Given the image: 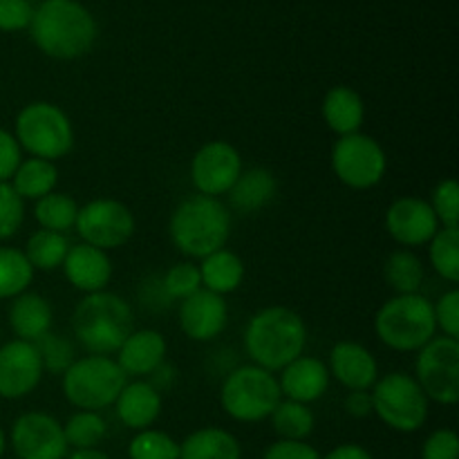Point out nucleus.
<instances>
[{
	"label": "nucleus",
	"instance_id": "47",
	"mask_svg": "<svg viewBox=\"0 0 459 459\" xmlns=\"http://www.w3.org/2000/svg\"><path fill=\"white\" fill-rule=\"evenodd\" d=\"M323 459H372V455L361 444H341V446L332 448Z\"/></svg>",
	"mask_w": 459,
	"mask_h": 459
},
{
	"label": "nucleus",
	"instance_id": "29",
	"mask_svg": "<svg viewBox=\"0 0 459 459\" xmlns=\"http://www.w3.org/2000/svg\"><path fill=\"white\" fill-rule=\"evenodd\" d=\"M72 242L65 233H54L39 229L27 238V245L22 249L25 258L30 260L34 272H56L63 267L67 251H70Z\"/></svg>",
	"mask_w": 459,
	"mask_h": 459
},
{
	"label": "nucleus",
	"instance_id": "19",
	"mask_svg": "<svg viewBox=\"0 0 459 459\" xmlns=\"http://www.w3.org/2000/svg\"><path fill=\"white\" fill-rule=\"evenodd\" d=\"M61 269L67 282L85 296L106 291L112 281V260L108 251L90 247L85 242L70 247Z\"/></svg>",
	"mask_w": 459,
	"mask_h": 459
},
{
	"label": "nucleus",
	"instance_id": "22",
	"mask_svg": "<svg viewBox=\"0 0 459 459\" xmlns=\"http://www.w3.org/2000/svg\"><path fill=\"white\" fill-rule=\"evenodd\" d=\"M112 406H115V412L121 424L139 433V430L151 429L160 420L164 399H161L160 390L152 388L148 381L137 379L124 385V390H121Z\"/></svg>",
	"mask_w": 459,
	"mask_h": 459
},
{
	"label": "nucleus",
	"instance_id": "39",
	"mask_svg": "<svg viewBox=\"0 0 459 459\" xmlns=\"http://www.w3.org/2000/svg\"><path fill=\"white\" fill-rule=\"evenodd\" d=\"M429 204L437 218L439 227H459V186L455 179H442L433 188V197H430Z\"/></svg>",
	"mask_w": 459,
	"mask_h": 459
},
{
	"label": "nucleus",
	"instance_id": "17",
	"mask_svg": "<svg viewBox=\"0 0 459 459\" xmlns=\"http://www.w3.org/2000/svg\"><path fill=\"white\" fill-rule=\"evenodd\" d=\"M179 327L184 334L197 343H209L218 339L229 321V309L224 296L200 290L188 299L179 300Z\"/></svg>",
	"mask_w": 459,
	"mask_h": 459
},
{
	"label": "nucleus",
	"instance_id": "9",
	"mask_svg": "<svg viewBox=\"0 0 459 459\" xmlns=\"http://www.w3.org/2000/svg\"><path fill=\"white\" fill-rule=\"evenodd\" d=\"M372 412L397 433H417L429 420L430 402L406 372H388L372 385Z\"/></svg>",
	"mask_w": 459,
	"mask_h": 459
},
{
	"label": "nucleus",
	"instance_id": "16",
	"mask_svg": "<svg viewBox=\"0 0 459 459\" xmlns=\"http://www.w3.org/2000/svg\"><path fill=\"white\" fill-rule=\"evenodd\" d=\"M385 231L403 249L424 247L439 231V222L426 200L406 195L394 200L385 211Z\"/></svg>",
	"mask_w": 459,
	"mask_h": 459
},
{
	"label": "nucleus",
	"instance_id": "23",
	"mask_svg": "<svg viewBox=\"0 0 459 459\" xmlns=\"http://www.w3.org/2000/svg\"><path fill=\"white\" fill-rule=\"evenodd\" d=\"M7 316L9 327L16 334V339L27 341V343H36L40 336L52 332V303L36 291H25V294L16 296Z\"/></svg>",
	"mask_w": 459,
	"mask_h": 459
},
{
	"label": "nucleus",
	"instance_id": "8",
	"mask_svg": "<svg viewBox=\"0 0 459 459\" xmlns=\"http://www.w3.org/2000/svg\"><path fill=\"white\" fill-rule=\"evenodd\" d=\"M126 384L128 377L115 359L88 354L67 368L61 388L74 408L99 412L117 402Z\"/></svg>",
	"mask_w": 459,
	"mask_h": 459
},
{
	"label": "nucleus",
	"instance_id": "45",
	"mask_svg": "<svg viewBox=\"0 0 459 459\" xmlns=\"http://www.w3.org/2000/svg\"><path fill=\"white\" fill-rule=\"evenodd\" d=\"M263 459H323L321 453L307 442H287V439H278L272 446L264 451Z\"/></svg>",
	"mask_w": 459,
	"mask_h": 459
},
{
	"label": "nucleus",
	"instance_id": "33",
	"mask_svg": "<svg viewBox=\"0 0 459 459\" xmlns=\"http://www.w3.org/2000/svg\"><path fill=\"white\" fill-rule=\"evenodd\" d=\"M34 281V269L22 249L0 247V299H16L25 294Z\"/></svg>",
	"mask_w": 459,
	"mask_h": 459
},
{
	"label": "nucleus",
	"instance_id": "36",
	"mask_svg": "<svg viewBox=\"0 0 459 459\" xmlns=\"http://www.w3.org/2000/svg\"><path fill=\"white\" fill-rule=\"evenodd\" d=\"M130 459H179V442L155 429L139 430L128 444Z\"/></svg>",
	"mask_w": 459,
	"mask_h": 459
},
{
	"label": "nucleus",
	"instance_id": "46",
	"mask_svg": "<svg viewBox=\"0 0 459 459\" xmlns=\"http://www.w3.org/2000/svg\"><path fill=\"white\" fill-rule=\"evenodd\" d=\"M345 412L354 420H366L372 415V394L370 390H350L345 394Z\"/></svg>",
	"mask_w": 459,
	"mask_h": 459
},
{
	"label": "nucleus",
	"instance_id": "14",
	"mask_svg": "<svg viewBox=\"0 0 459 459\" xmlns=\"http://www.w3.org/2000/svg\"><path fill=\"white\" fill-rule=\"evenodd\" d=\"M9 439L18 459H65L70 453L61 421L40 411L22 412Z\"/></svg>",
	"mask_w": 459,
	"mask_h": 459
},
{
	"label": "nucleus",
	"instance_id": "10",
	"mask_svg": "<svg viewBox=\"0 0 459 459\" xmlns=\"http://www.w3.org/2000/svg\"><path fill=\"white\" fill-rule=\"evenodd\" d=\"M415 381L429 402L455 406L459 399V341L439 334L417 350Z\"/></svg>",
	"mask_w": 459,
	"mask_h": 459
},
{
	"label": "nucleus",
	"instance_id": "24",
	"mask_svg": "<svg viewBox=\"0 0 459 459\" xmlns=\"http://www.w3.org/2000/svg\"><path fill=\"white\" fill-rule=\"evenodd\" d=\"M321 112L327 128L339 137L361 133V126L366 121V103H363L361 94L350 85H334L327 90L321 103Z\"/></svg>",
	"mask_w": 459,
	"mask_h": 459
},
{
	"label": "nucleus",
	"instance_id": "6",
	"mask_svg": "<svg viewBox=\"0 0 459 459\" xmlns=\"http://www.w3.org/2000/svg\"><path fill=\"white\" fill-rule=\"evenodd\" d=\"M13 137L30 157L56 161L74 148V126L56 103L31 101L16 115Z\"/></svg>",
	"mask_w": 459,
	"mask_h": 459
},
{
	"label": "nucleus",
	"instance_id": "44",
	"mask_svg": "<svg viewBox=\"0 0 459 459\" xmlns=\"http://www.w3.org/2000/svg\"><path fill=\"white\" fill-rule=\"evenodd\" d=\"M22 151L16 137L9 130L0 128V182H12L13 173L21 166Z\"/></svg>",
	"mask_w": 459,
	"mask_h": 459
},
{
	"label": "nucleus",
	"instance_id": "3",
	"mask_svg": "<svg viewBox=\"0 0 459 459\" xmlns=\"http://www.w3.org/2000/svg\"><path fill=\"white\" fill-rule=\"evenodd\" d=\"M72 332L90 354L110 357L134 332V312L128 300L112 291L88 294L72 312Z\"/></svg>",
	"mask_w": 459,
	"mask_h": 459
},
{
	"label": "nucleus",
	"instance_id": "20",
	"mask_svg": "<svg viewBox=\"0 0 459 459\" xmlns=\"http://www.w3.org/2000/svg\"><path fill=\"white\" fill-rule=\"evenodd\" d=\"M330 381L332 377L327 370V363H323L316 357H305V354L287 363L278 377L282 399L307 403V406L312 402H318L327 393Z\"/></svg>",
	"mask_w": 459,
	"mask_h": 459
},
{
	"label": "nucleus",
	"instance_id": "42",
	"mask_svg": "<svg viewBox=\"0 0 459 459\" xmlns=\"http://www.w3.org/2000/svg\"><path fill=\"white\" fill-rule=\"evenodd\" d=\"M34 7L30 0H0V31L30 30Z\"/></svg>",
	"mask_w": 459,
	"mask_h": 459
},
{
	"label": "nucleus",
	"instance_id": "38",
	"mask_svg": "<svg viewBox=\"0 0 459 459\" xmlns=\"http://www.w3.org/2000/svg\"><path fill=\"white\" fill-rule=\"evenodd\" d=\"M161 287H164L166 296H169L170 300L188 299V296H193L195 291L202 290L200 267L193 264L191 260L173 264V267L164 273V278H161Z\"/></svg>",
	"mask_w": 459,
	"mask_h": 459
},
{
	"label": "nucleus",
	"instance_id": "41",
	"mask_svg": "<svg viewBox=\"0 0 459 459\" xmlns=\"http://www.w3.org/2000/svg\"><path fill=\"white\" fill-rule=\"evenodd\" d=\"M433 314H435V325L442 332V336L448 339H459V291L448 290L444 291L437 299V303H433Z\"/></svg>",
	"mask_w": 459,
	"mask_h": 459
},
{
	"label": "nucleus",
	"instance_id": "49",
	"mask_svg": "<svg viewBox=\"0 0 459 459\" xmlns=\"http://www.w3.org/2000/svg\"><path fill=\"white\" fill-rule=\"evenodd\" d=\"M65 459H110L103 451L99 448H85V451H74V453H67Z\"/></svg>",
	"mask_w": 459,
	"mask_h": 459
},
{
	"label": "nucleus",
	"instance_id": "11",
	"mask_svg": "<svg viewBox=\"0 0 459 459\" xmlns=\"http://www.w3.org/2000/svg\"><path fill=\"white\" fill-rule=\"evenodd\" d=\"M332 170L348 188L368 191L384 179L388 157L384 146L370 134H345L332 148Z\"/></svg>",
	"mask_w": 459,
	"mask_h": 459
},
{
	"label": "nucleus",
	"instance_id": "2",
	"mask_svg": "<svg viewBox=\"0 0 459 459\" xmlns=\"http://www.w3.org/2000/svg\"><path fill=\"white\" fill-rule=\"evenodd\" d=\"M307 345V327L299 312L272 305L249 318L245 330V350L251 363L263 370L281 372L299 359Z\"/></svg>",
	"mask_w": 459,
	"mask_h": 459
},
{
	"label": "nucleus",
	"instance_id": "30",
	"mask_svg": "<svg viewBox=\"0 0 459 459\" xmlns=\"http://www.w3.org/2000/svg\"><path fill=\"white\" fill-rule=\"evenodd\" d=\"M273 426V433L287 442H305L316 429V415L307 403L281 399L273 412L269 415Z\"/></svg>",
	"mask_w": 459,
	"mask_h": 459
},
{
	"label": "nucleus",
	"instance_id": "18",
	"mask_svg": "<svg viewBox=\"0 0 459 459\" xmlns=\"http://www.w3.org/2000/svg\"><path fill=\"white\" fill-rule=\"evenodd\" d=\"M330 377H334L343 388L350 390H372L379 379V363L375 354L366 345L357 341H339L330 352L327 363Z\"/></svg>",
	"mask_w": 459,
	"mask_h": 459
},
{
	"label": "nucleus",
	"instance_id": "7",
	"mask_svg": "<svg viewBox=\"0 0 459 459\" xmlns=\"http://www.w3.org/2000/svg\"><path fill=\"white\" fill-rule=\"evenodd\" d=\"M282 393L273 372L254 366H238L227 372L220 388V406L231 420L242 424L269 420L281 403Z\"/></svg>",
	"mask_w": 459,
	"mask_h": 459
},
{
	"label": "nucleus",
	"instance_id": "13",
	"mask_svg": "<svg viewBox=\"0 0 459 459\" xmlns=\"http://www.w3.org/2000/svg\"><path fill=\"white\" fill-rule=\"evenodd\" d=\"M242 157L233 143L215 139L197 148L191 160V182L200 195L222 197L242 173Z\"/></svg>",
	"mask_w": 459,
	"mask_h": 459
},
{
	"label": "nucleus",
	"instance_id": "37",
	"mask_svg": "<svg viewBox=\"0 0 459 459\" xmlns=\"http://www.w3.org/2000/svg\"><path fill=\"white\" fill-rule=\"evenodd\" d=\"M34 345L39 350L40 361H43V370L49 372V375L63 377L67 368L76 361L74 345L70 343V339H65L63 334H56V332H48Z\"/></svg>",
	"mask_w": 459,
	"mask_h": 459
},
{
	"label": "nucleus",
	"instance_id": "15",
	"mask_svg": "<svg viewBox=\"0 0 459 459\" xmlns=\"http://www.w3.org/2000/svg\"><path fill=\"white\" fill-rule=\"evenodd\" d=\"M43 361L34 343L13 339L0 345V397L18 402L39 388L43 379Z\"/></svg>",
	"mask_w": 459,
	"mask_h": 459
},
{
	"label": "nucleus",
	"instance_id": "48",
	"mask_svg": "<svg viewBox=\"0 0 459 459\" xmlns=\"http://www.w3.org/2000/svg\"><path fill=\"white\" fill-rule=\"evenodd\" d=\"M148 384L155 390H160V393H164L166 388H170V385L175 384V368H170L169 363L164 361L151 377H148Z\"/></svg>",
	"mask_w": 459,
	"mask_h": 459
},
{
	"label": "nucleus",
	"instance_id": "4",
	"mask_svg": "<svg viewBox=\"0 0 459 459\" xmlns=\"http://www.w3.org/2000/svg\"><path fill=\"white\" fill-rule=\"evenodd\" d=\"M173 245L188 258H206L227 247L231 236V213L218 197L191 195L179 202L169 222Z\"/></svg>",
	"mask_w": 459,
	"mask_h": 459
},
{
	"label": "nucleus",
	"instance_id": "34",
	"mask_svg": "<svg viewBox=\"0 0 459 459\" xmlns=\"http://www.w3.org/2000/svg\"><path fill=\"white\" fill-rule=\"evenodd\" d=\"M429 260L437 276L455 285L459 281V227H439L429 242Z\"/></svg>",
	"mask_w": 459,
	"mask_h": 459
},
{
	"label": "nucleus",
	"instance_id": "1",
	"mask_svg": "<svg viewBox=\"0 0 459 459\" xmlns=\"http://www.w3.org/2000/svg\"><path fill=\"white\" fill-rule=\"evenodd\" d=\"M30 31L45 56L74 61L94 48L99 27L92 12L76 0H45L34 7Z\"/></svg>",
	"mask_w": 459,
	"mask_h": 459
},
{
	"label": "nucleus",
	"instance_id": "26",
	"mask_svg": "<svg viewBox=\"0 0 459 459\" xmlns=\"http://www.w3.org/2000/svg\"><path fill=\"white\" fill-rule=\"evenodd\" d=\"M200 278H202V290L213 291L218 296L233 294L240 290L242 281H245V263L238 254L229 249H218L211 255L202 258Z\"/></svg>",
	"mask_w": 459,
	"mask_h": 459
},
{
	"label": "nucleus",
	"instance_id": "21",
	"mask_svg": "<svg viewBox=\"0 0 459 459\" xmlns=\"http://www.w3.org/2000/svg\"><path fill=\"white\" fill-rule=\"evenodd\" d=\"M169 345L161 332L157 330H134L117 350L119 368L126 377H151L161 363L166 361Z\"/></svg>",
	"mask_w": 459,
	"mask_h": 459
},
{
	"label": "nucleus",
	"instance_id": "31",
	"mask_svg": "<svg viewBox=\"0 0 459 459\" xmlns=\"http://www.w3.org/2000/svg\"><path fill=\"white\" fill-rule=\"evenodd\" d=\"M384 278L394 294H420L424 285V263L411 249H397L384 264Z\"/></svg>",
	"mask_w": 459,
	"mask_h": 459
},
{
	"label": "nucleus",
	"instance_id": "43",
	"mask_svg": "<svg viewBox=\"0 0 459 459\" xmlns=\"http://www.w3.org/2000/svg\"><path fill=\"white\" fill-rule=\"evenodd\" d=\"M459 457V437L455 430L439 429L426 437L421 448V459H457Z\"/></svg>",
	"mask_w": 459,
	"mask_h": 459
},
{
	"label": "nucleus",
	"instance_id": "27",
	"mask_svg": "<svg viewBox=\"0 0 459 459\" xmlns=\"http://www.w3.org/2000/svg\"><path fill=\"white\" fill-rule=\"evenodd\" d=\"M179 459H242V446L229 430L206 426L179 444Z\"/></svg>",
	"mask_w": 459,
	"mask_h": 459
},
{
	"label": "nucleus",
	"instance_id": "12",
	"mask_svg": "<svg viewBox=\"0 0 459 459\" xmlns=\"http://www.w3.org/2000/svg\"><path fill=\"white\" fill-rule=\"evenodd\" d=\"M137 220L134 213L119 200L112 197H99L79 206L74 231L81 240L90 247H97L101 251L119 249L130 238L134 236Z\"/></svg>",
	"mask_w": 459,
	"mask_h": 459
},
{
	"label": "nucleus",
	"instance_id": "50",
	"mask_svg": "<svg viewBox=\"0 0 459 459\" xmlns=\"http://www.w3.org/2000/svg\"><path fill=\"white\" fill-rule=\"evenodd\" d=\"M4 451H7V435H4L3 426H0V457L4 455Z\"/></svg>",
	"mask_w": 459,
	"mask_h": 459
},
{
	"label": "nucleus",
	"instance_id": "40",
	"mask_svg": "<svg viewBox=\"0 0 459 459\" xmlns=\"http://www.w3.org/2000/svg\"><path fill=\"white\" fill-rule=\"evenodd\" d=\"M25 222V200L9 182H0V242L21 231Z\"/></svg>",
	"mask_w": 459,
	"mask_h": 459
},
{
	"label": "nucleus",
	"instance_id": "35",
	"mask_svg": "<svg viewBox=\"0 0 459 459\" xmlns=\"http://www.w3.org/2000/svg\"><path fill=\"white\" fill-rule=\"evenodd\" d=\"M63 435H65L67 446L74 451H85V448H97L106 439L108 426L99 412L79 411L65 421Z\"/></svg>",
	"mask_w": 459,
	"mask_h": 459
},
{
	"label": "nucleus",
	"instance_id": "32",
	"mask_svg": "<svg viewBox=\"0 0 459 459\" xmlns=\"http://www.w3.org/2000/svg\"><path fill=\"white\" fill-rule=\"evenodd\" d=\"M76 215H79V204L67 193L52 191L49 195L40 197L34 204V218L40 229L54 233H65L74 229Z\"/></svg>",
	"mask_w": 459,
	"mask_h": 459
},
{
	"label": "nucleus",
	"instance_id": "25",
	"mask_svg": "<svg viewBox=\"0 0 459 459\" xmlns=\"http://www.w3.org/2000/svg\"><path fill=\"white\" fill-rule=\"evenodd\" d=\"M276 191L278 179L272 170L249 169L242 170L238 182L233 184L227 195L236 211H240V213H255V211L264 209L276 197Z\"/></svg>",
	"mask_w": 459,
	"mask_h": 459
},
{
	"label": "nucleus",
	"instance_id": "28",
	"mask_svg": "<svg viewBox=\"0 0 459 459\" xmlns=\"http://www.w3.org/2000/svg\"><path fill=\"white\" fill-rule=\"evenodd\" d=\"M13 191L22 197V200H40V197L49 195L58 184V169L54 161L39 160V157H30L22 160L21 166L13 173L12 182Z\"/></svg>",
	"mask_w": 459,
	"mask_h": 459
},
{
	"label": "nucleus",
	"instance_id": "5",
	"mask_svg": "<svg viewBox=\"0 0 459 459\" xmlns=\"http://www.w3.org/2000/svg\"><path fill=\"white\" fill-rule=\"evenodd\" d=\"M375 332L394 352H417L437 336L433 303L424 294H394L377 312Z\"/></svg>",
	"mask_w": 459,
	"mask_h": 459
}]
</instances>
